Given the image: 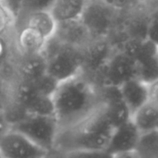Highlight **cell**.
<instances>
[{"mask_svg": "<svg viewBox=\"0 0 158 158\" xmlns=\"http://www.w3.org/2000/svg\"><path fill=\"white\" fill-rule=\"evenodd\" d=\"M54 116L59 131L73 127L93 114L102 104V93L83 73L58 82L53 95Z\"/></svg>", "mask_w": 158, "mask_h": 158, "instance_id": "obj_1", "label": "cell"}, {"mask_svg": "<svg viewBox=\"0 0 158 158\" xmlns=\"http://www.w3.org/2000/svg\"><path fill=\"white\" fill-rule=\"evenodd\" d=\"M157 129H158V127H157Z\"/></svg>", "mask_w": 158, "mask_h": 158, "instance_id": "obj_28", "label": "cell"}, {"mask_svg": "<svg viewBox=\"0 0 158 158\" xmlns=\"http://www.w3.org/2000/svg\"><path fill=\"white\" fill-rule=\"evenodd\" d=\"M9 127L24 134L49 155L55 151L59 127L54 115H24L12 121Z\"/></svg>", "mask_w": 158, "mask_h": 158, "instance_id": "obj_4", "label": "cell"}, {"mask_svg": "<svg viewBox=\"0 0 158 158\" xmlns=\"http://www.w3.org/2000/svg\"><path fill=\"white\" fill-rule=\"evenodd\" d=\"M150 100L158 105V80L150 84Z\"/></svg>", "mask_w": 158, "mask_h": 158, "instance_id": "obj_27", "label": "cell"}, {"mask_svg": "<svg viewBox=\"0 0 158 158\" xmlns=\"http://www.w3.org/2000/svg\"><path fill=\"white\" fill-rule=\"evenodd\" d=\"M131 120L141 133L157 129L158 105L149 100L131 115Z\"/></svg>", "mask_w": 158, "mask_h": 158, "instance_id": "obj_17", "label": "cell"}, {"mask_svg": "<svg viewBox=\"0 0 158 158\" xmlns=\"http://www.w3.org/2000/svg\"><path fill=\"white\" fill-rule=\"evenodd\" d=\"M88 0H55L50 11L56 20L80 19Z\"/></svg>", "mask_w": 158, "mask_h": 158, "instance_id": "obj_18", "label": "cell"}, {"mask_svg": "<svg viewBox=\"0 0 158 158\" xmlns=\"http://www.w3.org/2000/svg\"><path fill=\"white\" fill-rule=\"evenodd\" d=\"M136 63V78L147 84L158 80V46L148 40L143 39L134 56Z\"/></svg>", "mask_w": 158, "mask_h": 158, "instance_id": "obj_9", "label": "cell"}, {"mask_svg": "<svg viewBox=\"0 0 158 158\" xmlns=\"http://www.w3.org/2000/svg\"><path fill=\"white\" fill-rule=\"evenodd\" d=\"M134 153L140 156L158 157V129L141 133Z\"/></svg>", "mask_w": 158, "mask_h": 158, "instance_id": "obj_19", "label": "cell"}, {"mask_svg": "<svg viewBox=\"0 0 158 158\" xmlns=\"http://www.w3.org/2000/svg\"><path fill=\"white\" fill-rule=\"evenodd\" d=\"M17 76L19 80L34 82L47 74L46 60L44 54L22 56L17 66Z\"/></svg>", "mask_w": 158, "mask_h": 158, "instance_id": "obj_15", "label": "cell"}, {"mask_svg": "<svg viewBox=\"0 0 158 158\" xmlns=\"http://www.w3.org/2000/svg\"><path fill=\"white\" fill-rule=\"evenodd\" d=\"M114 10L104 0H88L80 19L94 39L106 38L113 26Z\"/></svg>", "mask_w": 158, "mask_h": 158, "instance_id": "obj_6", "label": "cell"}, {"mask_svg": "<svg viewBox=\"0 0 158 158\" xmlns=\"http://www.w3.org/2000/svg\"><path fill=\"white\" fill-rule=\"evenodd\" d=\"M140 136V131L131 119L115 128L106 153L112 156L134 153Z\"/></svg>", "mask_w": 158, "mask_h": 158, "instance_id": "obj_11", "label": "cell"}, {"mask_svg": "<svg viewBox=\"0 0 158 158\" xmlns=\"http://www.w3.org/2000/svg\"><path fill=\"white\" fill-rule=\"evenodd\" d=\"M146 38L158 46V11L152 16L147 24Z\"/></svg>", "mask_w": 158, "mask_h": 158, "instance_id": "obj_24", "label": "cell"}, {"mask_svg": "<svg viewBox=\"0 0 158 158\" xmlns=\"http://www.w3.org/2000/svg\"><path fill=\"white\" fill-rule=\"evenodd\" d=\"M114 130L102 102L83 121L58 131L54 152L106 153Z\"/></svg>", "mask_w": 158, "mask_h": 158, "instance_id": "obj_2", "label": "cell"}, {"mask_svg": "<svg viewBox=\"0 0 158 158\" xmlns=\"http://www.w3.org/2000/svg\"><path fill=\"white\" fill-rule=\"evenodd\" d=\"M47 73L58 82L82 73L83 49L63 44L52 36L43 51Z\"/></svg>", "mask_w": 158, "mask_h": 158, "instance_id": "obj_3", "label": "cell"}, {"mask_svg": "<svg viewBox=\"0 0 158 158\" xmlns=\"http://www.w3.org/2000/svg\"><path fill=\"white\" fill-rule=\"evenodd\" d=\"M10 56V44L6 33H0V70L7 62Z\"/></svg>", "mask_w": 158, "mask_h": 158, "instance_id": "obj_23", "label": "cell"}, {"mask_svg": "<svg viewBox=\"0 0 158 158\" xmlns=\"http://www.w3.org/2000/svg\"><path fill=\"white\" fill-rule=\"evenodd\" d=\"M118 88L131 115L150 100V85L138 78H132L125 81Z\"/></svg>", "mask_w": 158, "mask_h": 158, "instance_id": "obj_14", "label": "cell"}, {"mask_svg": "<svg viewBox=\"0 0 158 158\" xmlns=\"http://www.w3.org/2000/svg\"><path fill=\"white\" fill-rule=\"evenodd\" d=\"M0 3L8 13L15 27L23 15L25 0H0Z\"/></svg>", "mask_w": 158, "mask_h": 158, "instance_id": "obj_21", "label": "cell"}, {"mask_svg": "<svg viewBox=\"0 0 158 158\" xmlns=\"http://www.w3.org/2000/svg\"><path fill=\"white\" fill-rule=\"evenodd\" d=\"M13 86L9 83L6 76L0 70V109L6 110V113L12 106Z\"/></svg>", "mask_w": 158, "mask_h": 158, "instance_id": "obj_20", "label": "cell"}, {"mask_svg": "<svg viewBox=\"0 0 158 158\" xmlns=\"http://www.w3.org/2000/svg\"><path fill=\"white\" fill-rule=\"evenodd\" d=\"M48 39L38 30L26 24L17 26L16 44L22 56L42 54Z\"/></svg>", "mask_w": 158, "mask_h": 158, "instance_id": "obj_13", "label": "cell"}, {"mask_svg": "<svg viewBox=\"0 0 158 158\" xmlns=\"http://www.w3.org/2000/svg\"><path fill=\"white\" fill-rule=\"evenodd\" d=\"M53 36L63 44L82 49L94 39L80 19L58 21Z\"/></svg>", "mask_w": 158, "mask_h": 158, "instance_id": "obj_12", "label": "cell"}, {"mask_svg": "<svg viewBox=\"0 0 158 158\" xmlns=\"http://www.w3.org/2000/svg\"><path fill=\"white\" fill-rule=\"evenodd\" d=\"M136 63L133 58L123 51L112 53L101 75L104 86H119L125 81L136 78Z\"/></svg>", "mask_w": 158, "mask_h": 158, "instance_id": "obj_8", "label": "cell"}, {"mask_svg": "<svg viewBox=\"0 0 158 158\" xmlns=\"http://www.w3.org/2000/svg\"><path fill=\"white\" fill-rule=\"evenodd\" d=\"M10 121L6 110L0 109V137L9 128Z\"/></svg>", "mask_w": 158, "mask_h": 158, "instance_id": "obj_26", "label": "cell"}, {"mask_svg": "<svg viewBox=\"0 0 158 158\" xmlns=\"http://www.w3.org/2000/svg\"><path fill=\"white\" fill-rule=\"evenodd\" d=\"M55 0H25L24 12L22 17L30 12L37 10H50Z\"/></svg>", "mask_w": 158, "mask_h": 158, "instance_id": "obj_22", "label": "cell"}, {"mask_svg": "<svg viewBox=\"0 0 158 158\" xmlns=\"http://www.w3.org/2000/svg\"><path fill=\"white\" fill-rule=\"evenodd\" d=\"M112 53L110 45L105 38L93 39L83 48L82 73L89 78L101 74Z\"/></svg>", "mask_w": 158, "mask_h": 158, "instance_id": "obj_10", "label": "cell"}, {"mask_svg": "<svg viewBox=\"0 0 158 158\" xmlns=\"http://www.w3.org/2000/svg\"><path fill=\"white\" fill-rule=\"evenodd\" d=\"M12 26H14V24L11 18L0 3V33H6Z\"/></svg>", "mask_w": 158, "mask_h": 158, "instance_id": "obj_25", "label": "cell"}, {"mask_svg": "<svg viewBox=\"0 0 158 158\" xmlns=\"http://www.w3.org/2000/svg\"><path fill=\"white\" fill-rule=\"evenodd\" d=\"M56 20L50 10H37L24 15L15 25L26 24L42 32L48 40L54 35L56 28Z\"/></svg>", "mask_w": 158, "mask_h": 158, "instance_id": "obj_16", "label": "cell"}, {"mask_svg": "<svg viewBox=\"0 0 158 158\" xmlns=\"http://www.w3.org/2000/svg\"><path fill=\"white\" fill-rule=\"evenodd\" d=\"M15 107L21 117L32 114L54 115L52 96L43 93L33 84L19 79L13 86L12 106L7 113Z\"/></svg>", "mask_w": 158, "mask_h": 158, "instance_id": "obj_5", "label": "cell"}, {"mask_svg": "<svg viewBox=\"0 0 158 158\" xmlns=\"http://www.w3.org/2000/svg\"><path fill=\"white\" fill-rule=\"evenodd\" d=\"M48 156V152L10 127L0 137V157L40 158Z\"/></svg>", "mask_w": 158, "mask_h": 158, "instance_id": "obj_7", "label": "cell"}]
</instances>
